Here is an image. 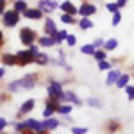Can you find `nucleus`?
<instances>
[{
  "instance_id": "29",
  "label": "nucleus",
  "mask_w": 134,
  "mask_h": 134,
  "mask_svg": "<svg viewBox=\"0 0 134 134\" xmlns=\"http://www.w3.org/2000/svg\"><path fill=\"white\" fill-rule=\"evenodd\" d=\"M118 129H120V124L114 122V120H111V122L107 124V132H114V131H118Z\"/></svg>"
},
{
  "instance_id": "1",
  "label": "nucleus",
  "mask_w": 134,
  "mask_h": 134,
  "mask_svg": "<svg viewBox=\"0 0 134 134\" xmlns=\"http://www.w3.org/2000/svg\"><path fill=\"white\" fill-rule=\"evenodd\" d=\"M36 40H38V34L32 31V29H29V27H23L20 31V41L25 45V47H31V45H34L36 43Z\"/></svg>"
},
{
  "instance_id": "20",
  "label": "nucleus",
  "mask_w": 134,
  "mask_h": 134,
  "mask_svg": "<svg viewBox=\"0 0 134 134\" xmlns=\"http://www.w3.org/2000/svg\"><path fill=\"white\" fill-rule=\"evenodd\" d=\"M34 63H38V64H41V66H45V64H48L50 63V57L47 55V54H43V52H40L36 57H34Z\"/></svg>"
},
{
  "instance_id": "11",
  "label": "nucleus",
  "mask_w": 134,
  "mask_h": 134,
  "mask_svg": "<svg viewBox=\"0 0 134 134\" xmlns=\"http://www.w3.org/2000/svg\"><path fill=\"white\" fill-rule=\"evenodd\" d=\"M59 9H61L64 14H70V16H75V14H77V7L73 5L72 2H61V4H59Z\"/></svg>"
},
{
  "instance_id": "13",
  "label": "nucleus",
  "mask_w": 134,
  "mask_h": 134,
  "mask_svg": "<svg viewBox=\"0 0 134 134\" xmlns=\"http://www.w3.org/2000/svg\"><path fill=\"white\" fill-rule=\"evenodd\" d=\"M34 104H36V100H34V98H29V100H25V102L21 104V107H20V113H18V116H23V114L31 113L32 109H34Z\"/></svg>"
},
{
  "instance_id": "21",
  "label": "nucleus",
  "mask_w": 134,
  "mask_h": 134,
  "mask_svg": "<svg viewBox=\"0 0 134 134\" xmlns=\"http://www.w3.org/2000/svg\"><path fill=\"white\" fill-rule=\"evenodd\" d=\"M7 91H11V93H18V91H21L20 79H16V81H11V82L7 84Z\"/></svg>"
},
{
  "instance_id": "6",
  "label": "nucleus",
  "mask_w": 134,
  "mask_h": 134,
  "mask_svg": "<svg viewBox=\"0 0 134 134\" xmlns=\"http://www.w3.org/2000/svg\"><path fill=\"white\" fill-rule=\"evenodd\" d=\"M77 13H79L82 18H90L91 14L97 13V5H95V4H90V2H84L82 5L77 9Z\"/></svg>"
},
{
  "instance_id": "32",
  "label": "nucleus",
  "mask_w": 134,
  "mask_h": 134,
  "mask_svg": "<svg viewBox=\"0 0 134 134\" xmlns=\"http://www.w3.org/2000/svg\"><path fill=\"white\" fill-rule=\"evenodd\" d=\"M111 66H113V63H109V61H100L98 63V70H111Z\"/></svg>"
},
{
  "instance_id": "15",
  "label": "nucleus",
  "mask_w": 134,
  "mask_h": 134,
  "mask_svg": "<svg viewBox=\"0 0 134 134\" xmlns=\"http://www.w3.org/2000/svg\"><path fill=\"white\" fill-rule=\"evenodd\" d=\"M38 43H40V47H55V45H57V41H55L54 38H50V36H45V34H43L41 38L38 40Z\"/></svg>"
},
{
  "instance_id": "7",
  "label": "nucleus",
  "mask_w": 134,
  "mask_h": 134,
  "mask_svg": "<svg viewBox=\"0 0 134 134\" xmlns=\"http://www.w3.org/2000/svg\"><path fill=\"white\" fill-rule=\"evenodd\" d=\"M38 9L41 13H50V11L59 9V4L54 0H41V2H38Z\"/></svg>"
},
{
  "instance_id": "45",
  "label": "nucleus",
  "mask_w": 134,
  "mask_h": 134,
  "mask_svg": "<svg viewBox=\"0 0 134 134\" xmlns=\"http://www.w3.org/2000/svg\"><path fill=\"white\" fill-rule=\"evenodd\" d=\"M14 134H16V132H14Z\"/></svg>"
},
{
  "instance_id": "31",
  "label": "nucleus",
  "mask_w": 134,
  "mask_h": 134,
  "mask_svg": "<svg viewBox=\"0 0 134 134\" xmlns=\"http://www.w3.org/2000/svg\"><path fill=\"white\" fill-rule=\"evenodd\" d=\"M93 57L97 59V61H105V50H97L95 54H93Z\"/></svg>"
},
{
  "instance_id": "28",
  "label": "nucleus",
  "mask_w": 134,
  "mask_h": 134,
  "mask_svg": "<svg viewBox=\"0 0 134 134\" xmlns=\"http://www.w3.org/2000/svg\"><path fill=\"white\" fill-rule=\"evenodd\" d=\"M61 21L63 23H68V25H70V23H77V20H75V18H73V16H70V14H64V13H63L61 14Z\"/></svg>"
},
{
  "instance_id": "34",
  "label": "nucleus",
  "mask_w": 134,
  "mask_h": 134,
  "mask_svg": "<svg viewBox=\"0 0 134 134\" xmlns=\"http://www.w3.org/2000/svg\"><path fill=\"white\" fill-rule=\"evenodd\" d=\"M120 20H122V14H120V11H118V13H114V14H113V20H111L113 27H116V25L120 23Z\"/></svg>"
},
{
  "instance_id": "3",
  "label": "nucleus",
  "mask_w": 134,
  "mask_h": 134,
  "mask_svg": "<svg viewBox=\"0 0 134 134\" xmlns=\"http://www.w3.org/2000/svg\"><path fill=\"white\" fill-rule=\"evenodd\" d=\"M31 63H34V55L29 50H18L16 52V64L18 66H27Z\"/></svg>"
},
{
  "instance_id": "12",
  "label": "nucleus",
  "mask_w": 134,
  "mask_h": 134,
  "mask_svg": "<svg viewBox=\"0 0 134 134\" xmlns=\"http://www.w3.org/2000/svg\"><path fill=\"white\" fill-rule=\"evenodd\" d=\"M41 125H43V129H45L47 132H50V131H54V129L59 127V120H57V118H47V120L41 122Z\"/></svg>"
},
{
  "instance_id": "10",
  "label": "nucleus",
  "mask_w": 134,
  "mask_h": 134,
  "mask_svg": "<svg viewBox=\"0 0 134 134\" xmlns=\"http://www.w3.org/2000/svg\"><path fill=\"white\" fill-rule=\"evenodd\" d=\"M23 16L25 18H29V20H41L43 18V13L38 7H29V9L23 13Z\"/></svg>"
},
{
  "instance_id": "41",
  "label": "nucleus",
  "mask_w": 134,
  "mask_h": 134,
  "mask_svg": "<svg viewBox=\"0 0 134 134\" xmlns=\"http://www.w3.org/2000/svg\"><path fill=\"white\" fill-rule=\"evenodd\" d=\"M52 114H54V111H50V109H47V107H45V111H43V116H45V120H47V118H50Z\"/></svg>"
},
{
  "instance_id": "40",
  "label": "nucleus",
  "mask_w": 134,
  "mask_h": 134,
  "mask_svg": "<svg viewBox=\"0 0 134 134\" xmlns=\"http://www.w3.org/2000/svg\"><path fill=\"white\" fill-rule=\"evenodd\" d=\"M5 4H7L5 0H0V14H2V16H4V13H5Z\"/></svg>"
},
{
  "instance_id": "25",
  "label": "nucleus",
  "mask_w": 134,
  "mask_h": 134,
  "mask_svg": "<svg viewBox=\"0 0 134 134\" xmlns=\"http://www.w3.org/2000/svg\"><path fill=\"white\" fill-rule=\"evenodd\" d=\"M116 47H118V40H107L105 41V45H104V48L105 50H116Z\"/></svg>"
},
{
  "instance_id": "17",
  "label": "nucleus",
  "mask_w": 134,
  "mask_h": 134,
  "mask_svg": "<svg viewBox=\"0 0 134 134\" xmlns=\"http://www.w3.org/2000/svg\"><path fill=\"white\" fill-rule=\"evenodd\" d=\"M2 61L5 66H14L16 64V54H2Z\"/></svg>"
},
{
  "instance_id": "46",
  "label": "nucleus",
  "mask_w": 134,
  "mask_h": 134,
  "mask_svg": "<svg viewBox=\"0 0 134 134\" xmlns=\"http://www.w3.org/2000/svg\"><path fill=\"white\" fill-rule=\"evenodd\" d=\"M0 134H2V132H0Z\"/></svg>"
},
{
  "instance_id": "38",
  "label": "nucleus",
  "mask_w": 134,
  "mask_h": 134,
  "mask_svg": "<svg viewBox=\"0 0 134 134\" xmlns=\"http://www.w3.org/2000/svg\"><path fill=\"white\" fill-rule=\"evenodd\" d=\"M66 43H68L70 47H73V45L77 43V38H75L73 34H68V38H66Z\"/></svg>"
},
{
  "instance_id": "9",
  "label": "nucleus",
  "mask_w": 134,
  "mask_h": 134,
  "mask_svg": "<svg viewBox=\"0 0 134 134\" xmlns=\"http://www.w3.org/2000/svg\"><path fill=\"white\" fill-rule=\"evenodd\" d=\"M43 32H45V36H50V38L55 36L57 29H55V23H54L52 18H45V29H43Z\"/></svg>"
},
{
  "instance_id": "16",
  "label": "nucleus",
  "mask_w": 134,
  "mask_h": 134,
  "mask_svg": "<svg viewBox=\"0 0 134 134\" xmlns=\"http://www.w3.org/2000/svg\"><path fill=\"white\" fill-rule=\"evenodd\" d=\"M59 105H61L59 100H57V98H50V97H48V98H47V102H45V107H47V109H50V111H54V113H57Z\"/></svg>"
},
{
  "instance_id": "44",
  "label": "nucleus",
  "mask_w": 134,
  "mask_h": 134,
  "mask_svg": "<svg viewBox=\"0 0 134 134\" xmlns=\"http://www.w3.org/2000/svg\"><path fill=\"white\" fill-rule=\"evenodd\" d=\"M2 45H4V32L0 31V47H2Z\"/></svg>"
},
{
  "instance_id": "37",
  "label": "nucleus",
  "mask_w": 134,
  "mask_h": 134,
  "mask_svg": "<svg viewBox=\"0 0 134 134\" xmlns=\"http://www.w3.org/2000/svg\"><path fill=\"white\" fill-rule=\"evenodd\" d=\"M105 9L107 11H111V13H118V7H116V4H114V2H109V4H105Z\"/></svg>"
},
{
  "instance_id": "8",
  "label": "nucleus",
  "mask_w": 134,
  "mask_h": 134,
  "mask_svg": "<svg viewBox=\"0 0 134 134\" xmlns=\"http://www.w3.org/2000/svg\"><path fill=\"white\" fill-rule=\"evenodd\" d=\"M122 77V72L118 70V68H111L109 72H107V79H105V84L107 86H113V84L118 82V79Z\"/></svg>"
},
{
  "instance_id": "23",
  "label": "nucleus",
  "mask_w": 134,
  "mask_h": 134,
  "mask_svg": "<svg viewBox=\"0 0 134 134\" xmlns=\"http://www.w3.org/2000/svg\"><path fill=\"white\" fill-rule=\"evenodd\" d=\"M66 38H68V32H66V31H57V32H55V36H54V40L57 41V45L63 43V41H66Z\"/></svg>"
},
{
  "instance_id": "4",
  "label": "nucleus",
  "mask_w": 134,
  "mask_h": 134,
  "mask_svg": "<svg viewBox=\"0 0 134 134\" xmlns=\"http://www.w3.org/2000/svg\"><path fill=\"white\" fill-rule=\"evenodd\" d=\"M38 82V73H27L25 77L20 79V86H21V91L23 90H32Z\"/></svg>"
},
{
  "instance_id": "30",
  "label": "nucleus",
  "mask_w": 134,
  "mask_h": 134,
  "mask_svg": "<svg viewBox=\"0 0 134 134\" xmlns=\"http://www.w3.org/2000/svg\"><path fill=\"white\" fill-rule=\"evenodd\" d=\"M91 45L95 47V50H102V47L105 45V41H104L102 38H97V40H95V41H93Z\"/></svg>"
},
{
  "instance_id": "22",
  "label": "nucleus",
  "mask_w": 134,
  "mask_h": 134,
  "mask_svg": "<svg viewBox=\"0 0 134 134\" xmlns=\"http://www.w3.org/2000/svg\"><path fill=\"white\" fill-rule=\"evenodd\" d=\"M129 79H131V75L122 73V77L118 79V82L114 84V86H116V88H124V90H125V86H129Z\"/></svg>"
},
{
  "instance_id": "2",
  "label": "nucleus",
  "mask_w": 134,
  "mask_h": 134,
  "mask_svg": "<svg viewBox=\"0 0 134 134\" xmlns=\"http://www.w3.org/2000/svg\"><path fill=\"white\" fill-rule=\"evenodd\" d=\"M18 21H20V14L14 9L5 11L4 16H2V23H4L5 27H14V25H18Z\"/></svg>"
},
{
  "instance_id": "14",
  "label": "nucleus",
  "mask_w": 134,
  "mask_h": 134,
  "mask_svg": "<svg viewBox=\"0 0 134 134\" xmlns=\"http://www.w3.org/2000/svg\"><path fill=\"white\" fill-rule=\"evenodd\" d=\"M64 95H66V102H70V105H82V100L75 95V93L72 91V90H68V91H64Z\"/></svg>"
},
{
  "instance_id": "19",
  "label": "nucleus",
  "mask_w": 134,
  "mask_h": 134,
  "mask_svg": "<svg viewBox=\"0 0 134 134\" xmlns=\"http://www.w3.org/2000/svg\"><path fill=\"white\" fill-rule=\"evenodd\" d=\"M13 9L16 11L18 14H23L25 11L29 9V5H27V2H23V0H18V2H14V7Z\"/></svg>"
},
{
  "instance_id": "5",
  "label": "nucleus",
  "mask_w": 134,
  "mask_h": 134,
  "mask_svg": "<svg viewBox=\"0 0 134 134\" xmlns=\"http://www.w3.org/2000/svg\"><path fill=\"white\" fill-rule=\"evenodd\" d=\"M23 124L27 125V129H31L34 134H47V131L43 129V125H41V122H38V120H34V118L23 120Z\"/></svg>"
},
{
  "instance_id": "24",
  "label": "nucleus",
  "mask_w": 134,
  "mask_h": 134,
  "mask_svg": "<svg viewBox=\"0 0 134 134\" xmlns=\"http://www.w3.org/2000/svg\"><path fill=\"white\" fill-rule=\"evenodd\" d=\"M77 23H79V27H81V29H84V31H86V29H91V27H93V21L90 20V18H81Z\"/></svg>"
},
{
  "instance_id": "27",
  "label": "nucleus",
  "mask_w": 134,
  "mask_h": 134,
  "mask_svg": "<svg viewBox=\"0 0 134 134\" xmlns=\"http://www.w3.org/2000/svg\"><path fill=\"white\" fill-rule=\"evenodd\" d=\"M81 52L86 54V55H93L97 50H95V47H93V45H84V47H81Z\"/></svg>"
},
{
  "instance_id": "36",
  "label": "nucleus",
  "mask_w": 134,
  "mask_h": 134,
  "mask_svg": "<svg viewBox=\"0 0 134 134\" xmlns=\"http://www.w3.org/2000/svg\"><path fill=\"white\" fill-rule=\"evenodd\" d=\"M27 50L31 52L32 55H34V57H36V55H38V54H40V47H38V45H36V43H34V45H31V47H29V48H27Z\"/></svg>"
},
{
  "instance_id": "43",
  "label": "nucleus",
  "mask_w": 134,
  "mask_h": 134,
  "mask_svg": "<svg viewBox=\"0 0 134 134\" xmlns=\"http://www.w3.org/2000/svg\"><path fill=\"white\" fill-rule=\"evenodd\" d=\"M4 75H5V68H2V66H0V79H2Z\"/></svg>"
},
{
  "instance_id": "42",
  "label": "nucleus",
  "mask_w": 134,
  "mask_h": 134,
  "mask_svg": "<svg viewBox=\"0 0 134 134\" xmlns=\"http://www.w3.org/2000/svg\"><path fill=\"white\" fill-rule=\"evenodd\" d=\"M114 4H116V7H118V9H122L127 2H125V0H118V2H114Z\"/></svg>"
},
{
  "instance_id": "33",
  "label": "nucleus",
  "mask_w": 134,
  "mask_h": 134,
  "mask_svg": "<svg viewBox=\"0 0 134 134\" xmlns=\"http://www.w3.org/2000/svg\"><path fill=\"white\" fill-rule=\"evenodd\" d=\"M88 127H72V134H86Z\"/></svg>"
},
{
  "instance_id": "18",
  "label": "nucleus",
  "mask_w": 134,
  "mask_h": 134,
  "mask_svg": "<svg viewBox=\"0 0 134 134\" xmlns=\"http://www.w3.org/2000/svg\"><path fill=\"white\" fill-rule=\"evenodd\" d=\"M86 104H88V105H91V107H95V109H102V107H104V102L100 100V98H95V97L86 98Z\"/></svg>"
},
{
  "instance_id": "35",
  "label": "nucleus",
  "mask_w": 134,
  "mask_h": 134,
  "mask_svg": "<svg viewBox=\"0 0 134 134\" xmlns=\"http://www.w3.org/2000/svg\"><path fill=\"white\" fill-rule=\"evenodd\" d=\"M125 93H127V98L132 100L134 98V86H125Z\"/></svg>"
},
{
  "instance_id": "39",
  "label": "nucleus",
  "mask_w": 134,
  "mask_h": 134,
  "mask_svg": "<svg viewBox=\"0 0 134 134\" xmlns=\"http://www.w3.org/2000/svg\"><path fill=\"white\" fill-rule=\"evenodd\" d=\"M7 125H9V124H7V120H5V118H0V132H2Z\"/></svg>"
},
{
  "instance_id": "26",
  "label": "nucleus",
  "mask_w": 134,
  "mask_h": 134,
  "mask_svg": "<svg viewBox=\"0 0 134 134\" xmlns=\"http://www.w3.org/2000/svg\"><path fill=\"white\" fill-rule=\"evenodd\" d=\"M57 113L59 114H70L72 113V105H70V104H61L59 109H57Z\"/></svg>"
}]
</instances>
